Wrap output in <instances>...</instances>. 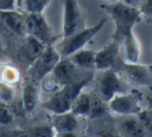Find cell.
Here are the masks:
<instances>
[{
  "mask_svg": "<svg viewBox=\"0 0 152 137\" xmlns=\"http://www.w3.org/2000/svg\"><path fill=\"white\" fill-rule=\"evenodd\" d=\"M99 7L107 12L115 23V31L112 38L118 40L126 32L134 30V27L142 21V16L138 7H134L125 4L124 2H110V3L100 4Z\"/></svg>",
  "mask_w": 152,
  "mask_h": 137,
  "instance_id": "1",
  "label": "cell"
},
{
  "mask_svg": "<svg viewBox=\"0 0 152 137\" xmlns=\"http://www.w3.org/2000/svg\"><path fill=\"white\" fill-rule=\"evenodd\" d=\"M93 78L94 75L92 73L77 83L62 86L56 92L51 94V97L42 102L40 106L42 109L48 110L53 115H59V113L69 111L75 98L78 96L81 91H83V89L89 83L93 80Z\"/></svg>",
  "mask_w": 152,
  "mask_h": 137,
  "instance_id": "2",
  "label": "cell"
},
{
  "mask_svg": "<svg viewBox=\"0 0 152 137\" xmlns=\"http://www.w3.org/2000/svg\"><path fill=\"white\" fill-rule=\"evenodd\" d=\"M108 22V18H102L98 21L95 25L88 28H83L80 31L67 36L63 37V40L55 48L59 52L61 58L69 57L75 52L83 49L89 41L104 27L106 23Z\"/></svg>",
  "mask_w": 152,
  "mask_h": 137,
  "instance_id": "3",
  "label": "cell"
},
{
  "mask_svg": "<svg viewBox=\"0 0 152 137\" xmlns=\"http://www.w3.org/2000/svg\"><path fill=\"white\" fill-rule=\"evenodd\" d=\"M60 59L61 56L54 44L46 46L39 57L32 62L27 68V78L36 83H39L45 76L52 72Z\"/></svg>",
  "mask_w": 152,
  "mask_h": 137,
  "instance_id": "4",
  "label": "cell"
},
{
  "mask_svg": "<svg viewBox=\"0 0 152 137\" xmlns=\"http://www.w3.org/2000/svg\"><path fill=\"white\" fill-rule=\"evenodd\" d=\"M116 70L128 83L138 87H147L152 91V66L145 64L129 63L124 60L116 63Z\"/></svg>",
  "mask_w": 152,
  "mask_h": 137,
  "instance_id": "5",
  "label": "cell"
},
{
  "mask_svg": "<svg viewBox=\"0 0 152 137\" xmlns=\"http://www.w3.org/2000/svg\"><path fill=\"white\" fill-rule=\"evenodd\" d=\"M26 34L38 39L45 46L54 44L60 36L55 35L44 14H27L25 18Z\"/></svg>",
  "mask_w": 152,
  "mask_h": 137,
  "instance_id": "6",
  "label": "cell"
},
{
  "mask_svg": "<svg viewBox=\"0 0 152 137\" xmlns=\"http://www.w3.org/2000/svg\"><path fill=\"white\" fill-rule=\"evenodd\" d=\"M142 95L136 90L132 93L120 92L112 97L108 102L109 111L117 115H137L142 109L140 101Z\"/></svg>",
  "mask_w": 152,
  "mask_h": 137,
  "instance_id": "7",
  "label": "cell"
},
{
  "mask_svg": "<svg viewBox=\"0 0 152 137\" xmlns=\"http://www.w3.org/2000/svg\"><path fill=\"white\" fill-rule=\"evenodd\" d=\"M63 2V23L62 37H67L85 28V18L77 0H62Z\"/></svg>",
  "mask_w": 152,
  "mask_h": 137,
  "instance_id": "8",
  "label": "cell"
},
{
  "mask_svg": "<svg viewBox=\"0 0 152 137\" xmlns=\"http://www.w3.org/2000/svg\"><path fill=\"white\" fill-rule=\"evenodd\" d=\"M102 73L96 78V96L108 103L114 95L122 91L121 80L114 68L100 70Z\"/></svg>",
  "mask_w": 152,
  "mask_h": 137,
  "instance_id": "9",
  "label": "cell"
},
{
  "mask_svg": "<svg viewBox=\"0 0 152 137\" xmlns=\"http://www.w3.org/2000/svg\"><path fill=\"white\" fill-rule=\"evenodd\" d=\"M86 71H89V70L81 69L70 61L69 58L64 57L59 60L51 74L59 83V85L64 86L67 83H77L92 74V72H89V73L87 72L86 74H84V72Z\"/></svg>",
  "mask_w": 152,
  "mask_h": 137,
  "instance_id": "10",
  "label": "cell"
},
{
  "mask_svg": "<svg viewBox=\"0 0 152 137\" xmlns=\"http://www.w3.org/2000/svg\"><path fill=\"white\" fill-rule=\"evenodd\" d=\"M120 52V42L112 38L106 46L99 51H96L95 56V69L106 70L114 68L116 66L118 55Z\"/></svg>",
  "mask_w": 152,
  "mask_h": 137,
  "instance_id": "11",
  "label": "cell"
},
{
  "mask_svg": "<svg viewBox=\"0 0 152 137\" xmlns=\"http://www.w3.org/2000/svg\"><path fill=\"white\" fill-rule=\"evenodd\" d=\"M123 119L115 123L119 136L143 137L148 135L146 128L144 127L137 115H123Z\"/></svg>",
  "mask_w": 152,
  "mask_h": 137,
  "instance_id": "12",
  "label": "cell"
},
{
  "mask_svg": "<svg viewBox=\"0 0 152 137\" xmlns=\"http://www.w3.org/2000/svg\"><path fill=\"white\" fill-rule=\"evenodd\" d=\"M78 117L72 111L55 115L53 119V128L56 135L59 136H76L75 132L78 129Z\"/></svg>",
  "mask_w": 152,
  "mask_h": 137,
  "instance_id": "13",
  "label": "cell"
},
{
  "mask_svg": "<svg viewBox=\"0 0 152 137\" xmlns=\"http://www.w3.org/2000/svg\"><path fill=\"white\" fill-rule=\"evenodd\" d=\"M45 48H46V46L42 42H40L33 36L26 34L24 42L20 46L18 56L23 63L29 66L32 62H34L39 57L40 54L44 52Z\"/></svg>",
  "mask_w": 152,
  "mask_h": 137,
  "instance_id": "14",
  "label": "cell"
},
{
  "mask_svg": "<svg viewBox=\"0 0 152 137\" xmlns=\"http://www.w3.org/2000/svg\"><path fill=\"white\" fill-rule=\"evenodd\" d=\"M120 48H122L124 53V61L129 63L139 62L141 56V46L137 36L134 35V30H130L122 35Z\"/></svg>",
  "mask_w": 152,
  "mask_h": 137,
  "instance_id": "15",
  "label": "cell"
},
{
  "mask_svg": "<svg viewBox=\"0 0 152 137\" xmlns=\"http://www.w3.org/2000/svg\"><path fill=\"white\" fill-rule=\"evenodd\" d=\"M26 16L21 12L12 10H2L0 12V20L12 33L16 35L24 37L26 35V26H25Z\"/></svg>",
  "mask_w": 152,
  "mask_h": 137,
  "instance_id": "16",
  "label": "cell"
},
{
  "mask_svg": "<svg viewBox=\"0 0 152 137\" xmlns=\"http://www.w3.org/2000/svg\"><path fill=\"white\" fill-rule=\"evenodd\" d=\"M39 83L28 80L22 89V104L26 115H32L37 107L39 101Z\"/></svg>",
  "mask_w": 152,
  "mask_h": 137,
  "instance_id": "17",
  "label": "cell"
},
{
  "mask_svg": "<svg viewBox=\"0 0 152 137\" xmlns=\"http://www.w3.org/2000/svg\"><path fill=\"white\" fill-rule=\"evenodd\" d=\"M95 56L96 51L85 50L84 48L75 52L69 56V59L72 63L83 70H93L95 69Z\"/></svg>",
  "mask_w": 152,
  "mask_h": 137,
  "instance_id": "18",
  "label": "cell"
},
{
  "mask_svg": "<svg viewBox=\"0 0 152 137\" xmlns=\"http://www.w3.org/2000/svg\"><path fill=\"white\" fill-rule=\"evenodd\" d=\"M91 106V95L81 91L75 98L70 107V111L77 117H88Z\"/></svg>",
  "mask_w": 152,
  "mask_h": 137,
  "instance_id": "19",
  "label": "cell"
},
{
  "mask_svg": "<svg viewBox=\"0 0 152 137\" xmlns=\"http://www.w3.org/2000/svg\"><path fill=\"white\" fill-rule=\"evenodd\" d=\"M21 80V71L12 63H0V82L10 86L17 85Z\"/></svg>",
  "mask_w": 152,
  "mask_h": 137,
  "instance_id": "20",
  "label": "cell"
},
{
  "mask_svg": "<svg viewBox=\"0 0 152 137\" xmlns=\"http://www.w3.org/2000/svg\"><path fill=\"white\" fill-rule=\"evenodd\" d=\"M51 0H21V7L26 14H44Z\"/></svg>",
  "mask_w": 152,
  "mask_h": 137,
  "instance_id": "21",
  "label": "cell"
},
{
  "mask_svg": "<svg viewBox=\"0 0 152 137\" xmlns=\"http://www.w3.org/2000/svg\"><path fill=\"white\" fill-rule=\"evenodd\" d=\"M109 113L108 103L104 102V100L100 99L98 96L94 95L91 96V106L90 111H89L88 117L90 119H98Z\"/></svg>",
  "mask_w": 152,
  "mask_h": 137,
  "instance_id": "22",
  "label": "cell"
},
{
  "mask_svg": "<svg viewBox=\"0 0 152 137\" xmlns=\"http://www.w3.org/2000/svg\"><path fill=\"white\" fill-rule=\"evenodd\" d=\"M22 135L24 136H35V137H53L56 136V132H55L53 126L50 125H45V126H36V127L30 128L27 131H24Z\"/></svg>",
  "mask_w": 152,
  "mask_h": 137,
  "instance_id": "23",
  "label": "cell"
},
{
  "mask_svg": "<svg viewBox=\"0 0 152 137\" xmlns=\"http://www.w3.org/2000/svg\"><path fill=\"white\" fill-rule=\"evenodd\" d=\"M15 97V89L14 86L8 83L0 82V101L2 103H10L12 101Z\"/></svg>",
  "mask_w": 152,
  "mask_h": 137,
  "instance_id": "24",
  "label": "cell"
},
{
  "mask_svg": "<svg viewBox=\"0 0 152 137\" xmlns=\"http://www.w3.org/2000/svg\"><path fill=\"white\" fill-rule=\"evenodd\" d=\"M139 10L142 19L144 18L147 23L152 24V0H142L139 6Z\"/></svg>",
  "mask_w": 152,
  "mask_h": 137,
  "instance_id": "25",
  "label": "cell"
},
{
  "mask_svg": "<svg viewBox=\"0 0 152 137\" xmlns=\"http://www.w3.org/2000/svg\"><path fill=\"white\" fill-rule=\"evenodd\" d=\"M138 119L141 121V123L146 128L148 134L152 135V113L149 109H141L140 112L137 115Z\"/></svg>",
  "mask_w": 152,
  "mask_h": 137,
  "instance_id": "26",
  "label": "cell"
},
{
  "mask_svg": "<svg viewBox=\"0 0 152 137\" xmlns=\"http://www.w3.org/2000/svg\"><path fill=\"white\" fill-rule=\"evenodd\" d=\"M14 121V115L5 103L0 104V125H8Z\"/></svg>",
  "mask_w": 152,
  "mask_h": 137,
  "instance_id": "27",
  "label": "cell"
},
{
  "mask_svg": "<svg viewBox=\"0 0 152 137\" xmlns=\"http://www.w3.org/2000/svg\"><path fill=\"white\" fill-rule=\"evenodd\" d=\"M16 9V0H0V12Z\"/></svg>",
  "mask_w": 152,
  "mask_h": 137,
  "instance_id": "28",
  "label": "cell"
},
{
  "mask_svg": "<svg viewBox=\"0 0 152 137\" xmlns=\"http://www.w3.org/2000/svg\"><path fill=\"white\" fill-rule=\"evenodd\" d=\"M121 1L124 2L125 4H127V5H130V6H134V7L139 8V6H140L142 0H121Z\"/></svg>",
  "mask_w": 152,
  "mask_h": 137,
  "instance_id": "29",
  "label": "cell"
},
{
  "mask_svg": "<svg viewBox=\"0 0 152 137\" xmlns=\"http://www.w3.org/2000/svg\"><path fill=\"white\" fill-rule=\"evenodd\" d=\"M147 102H148L149 110H150L152 113V97H147Z\"/></svg>",
  "mask_w": 152,
  "mask_h": 137,
  "instance_id": "30",
  "label": "cell"
},
{
  "mask_svg": "<svg viewBox=\"0 0 152 137\" xmlns=\"http://www.w3.org/2000/svg\"><path fill=\"white\" fill-rule=\"evenodd\" d=\"M3 52V46H2V42H1V39H0V54Z\"/></svg>",
  "mask_w": 152,
  "mask_h": 137,
  "instance_id": "31",
  "label": "cell"
},
{
  "mask_svg": "<svg viewBox=\"0 0 152 137\" xmlns=\"http://www.w3.org/2000/svg\"><path fill=\"white\" fill-rule=\"evenodd\" d=\"M109 2H117V1H120V0H108Z\"/></svg>",
  "mask_w": 152,
  "mask_h": 137,
  "instance_id": "32",
  "label": "cell"
}]
</instances>
